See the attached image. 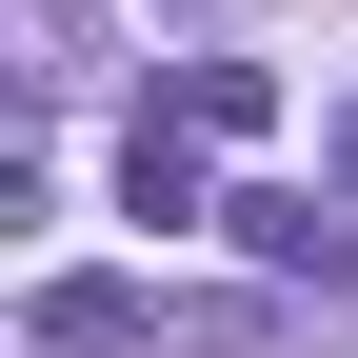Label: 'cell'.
<instances>
[{"label": "cell", "instance_id": "1", "mask_svg": "<svg viewBox=\"0 0 358 358\" xmlns=\"http://www.w3.org/2000/svg\"><path fill=\"white\" fill-rule=\"evenodd\" d=\"M20 338H40V358H140V338H159V299H140V279H40V299H20Z\"/></svg>", "mask_w": 358, "mask_h": 358}, {"label": "cell", "instance_id": "2", "mask_svg": "<svg viewBox=\"0 0 358 358\" xmlns=\"http://www.w3.org/2000/svg\"><path fill=\"white\" fill-rule=\"evenodd\" d=\"M219 219H239V259H259V279H338V259H358L338 219L299 199V179H259V199H219Z\"/></svg>", "mask_w": 358, "mask_h": 358}, {"label": "cell", "instance_id": "3", "mask_svg": "<svg viewBox=\"0 0 358 358\" xmlns=\"http://www.w3.org/2000/svg\"><path fill=\"white\" fill-rule=\"evenodd\" d=\"M159 120H179V140H259V120H279V80H259V60H179Z\"/></svg>", "mask_w": 358, "mask_h": 358}, {"label": "cell", "instance_id": "4", "mask_svg": "<svg viewBox=\"0 0 358 358\" xmlns=\"http://www.w3.org/2000/svg\"><path fill=\"white\" fill-rule=\"evenodd\" d=\"M120 219H219L199 159H179V120H140V140H120Z\"/></svg>", "mask_w": 358, "mask_h": 358}, {"label": "cell", "instance_id": "5", "mask_svg": "<svg viewBox=\"0 0 358 358\" xmlns=\"http://www.w3.org/2000/svg\"><path fill=\"white\" fill-rule=\"evenodd\" d=\"M20 40H40V80H80V0H20Z\"/></svg>", "mask_w": 358, "mask_h": 358}, {"label": "cell", "instance_id": "6", "mask_svg": "<svg viewBox=\"0 0 358 358\" xmlns=\"http://www.w3.org/2000/svg\"><path fill=\"white\" fill-rule=\"evenodd\" d=\"M338 199H358V120H338Z\"/></svg>", "mask_w": 358, "mask_h": 358}]
</instances>
